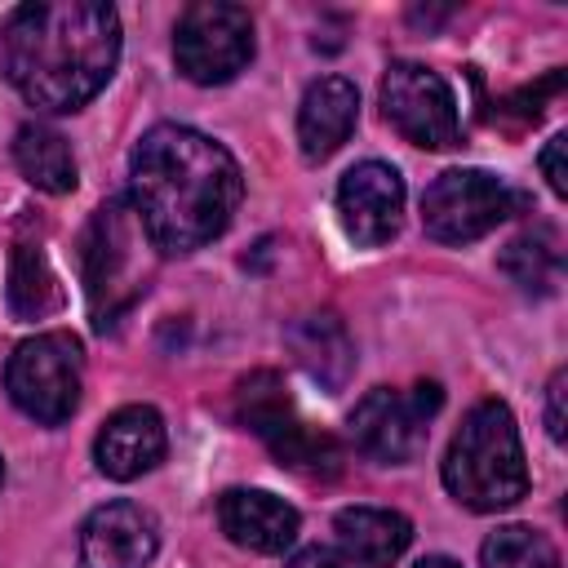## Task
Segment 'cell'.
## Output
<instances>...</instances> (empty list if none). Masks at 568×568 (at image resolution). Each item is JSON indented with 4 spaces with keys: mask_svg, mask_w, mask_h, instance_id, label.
Masks as SVG:
<instances>
[{
    "mask_svg": "<svg viewBox=\"0 0 568 568\" xmlns=\"http://www.w3.org/2000/svg\"><path fill=\"white\" fill-rule=\"evenodd\" d=\"M244 195L235 155L200 129L155 124L129 155V209L155 253H195L217 240Z\"/></svg>",
    "mask_w": 568,
    "mask_h": 568,
    "instance_id": "cell-1",
    "label": "cell"
},
{
    "mask_svg": "<svg viewBox=\"0 0 568 568\" xmlns=\"http://www.w3.org/2000/svg\"><path fill=\"white\" fill-rule=\"evenodd\" d=\"M120 62V18L102 0L22 4L4 22V75L49 115L80 111Z\"/></svg>",
    "mask_w": 568,
    "mask_h": 568,
    "instance_id": "cell-2",
    "label": "cell"
},
{
    "mask_svg": "<svg viewBox=\"0 0 568 568\" xmlns=\"http://www.w3.org/2000/svg\"><path fill=\"white\" fill-rule=\"evenodd\" d=\"M444 488L457 506L479 515L506 510L528 493L519 426L501 399H484L462 417L444 453Z\"/></svg>",
    "mask_w": 568,
    "mask_h": 568,
    "instance_id": "cell-3",
    "label": "cell"
},
{
    "mask_svg": "<svg viewBox=\"0 0 568 568\" xmlns=\"http://www.w3.org/2000/svg\"><path fill=\"white\" fill-rule=\"evenodd\" d=\"M235 417L271 448V457H275L280 466H288V470H297V475H306V479H333V475H342V466H346L342 444H337L333 435L315 430V426L297 413L293 395L284 390L280 373H271V368L248 373V377L235 386Z\"/></svg>",
    "mask_w": 568,
    "mask_h": 568,
    "instance_id": "cell-4",
    "label": "cell"
},
{
    "mask_svg": "<svg viewBox=\"0 0 568 568\" xmlns=\"http://www.w3.org/2000/svg\"><path fill=\"white\" fill-rule=\"evenodd\" d=\"M142 226L133 217V209H124L120 200L102 204L80 240V271H84V297L93 311V328H115V320L146 293V271L138 262L142 248Z\"/></svg>",
    "mask_w": 568,
    "mask_h": 568,
    "instance_id": "cell-5",
    "label": "cell"
},
{
    "mask_svg": "<svg viewBox=\"0 0 568 568\" xmlns=\"http://www.w3.org/2000/svg\"><path fill=\"white\" fill-rule=\"evenodd\" d=\"M84 351L71 333H36L4 364L9 399L40 426H62L80 408Z\"/></svg>",
    "mask_w": 568,
    "mask_h": 568,
    "instance_id": "cell-6",
    "label": "cell"
},
{
    "mask_svg": "<svg viewBox=\"0 0 568 568\" xmlns=\"http://www.w3.org/2000/svg\"><path fill=\"white\" fill-rule=\"evenodd\" d=\"M173 62L191 84H226L253 62V18L244 4L195 0L173 31Z\"/></svg>",
    "mask_w": 568,
    "mask_h": 568,
    "instance_id": "cell-7",
    "label": "cell"
},
{
    "mask_svg": "<svg viewBox=\"0 0 568 568\" xmlns=\"http://www.w3.org/2000/svg\"><path fill=\"white\" fill-rule=\"evenodd\" d=\"M519 204H524V195L510 191L497 173L448 169L422 195V226L439 244H470V240L488 235L497 222H506Z\"/></svg>",
    "mask_w": 568,
    "mask_h": 568,
    "instance_id": "cell-8",
    "label": "cell"
},
{
    "mask_svg": "<svg viewBox=\"0 0 568 568\" xmlns=\"http://www.w3.org/2000/svg\"><path fill=\"white\" fill-rule=\"evenodd\" d=\"M444 404V390L435 382H417L408 390H390V386H377L368 390L355 413H351V439L364 457L373 462H386V466H399L408 457L422 453L426 444V422L439 413Z\"/></svg>",
    "mask_w": 568,
    "mask_h": 568,
    "instance_id": "cell-9",
    "label": "cell"
},
{
    "mask_svg": "<svg viewBox=\"0 0 568 568\" xmlns=\"http://www.w3.org/2000/svg\"><path fill=\"white\" fill-rule=\"evenodd\" d=\"M382 115L395 124L399 138L426 151L457 146L462 115L448 80L422 62H390L382 80Z\"/></svg>",
    "mask_w": 568,
    "mask_h": 568,
    "instance_id": "cell-10",
    "label": "cell"
},
{
    "mask_svg": "<svg viewBox=\"0 0 568 568\" xmlns=\"http://www.w3.org/2000/svg\"><path fill=\"white\" fill-rule=\"evenodd\" d=\"M337 222L359 248H377L399 235L404 222V178L395 164L364 160L337 182Z\"/></svg>",
    "mask_w": 568,
    "mask_h": 568,
    "instance_id": "cell-11",
    "label": "cell"
},
{
    "mask_svg": "<svg viewBox=\"0 0 568 568\" xmlns=\"http://www.w3.org/2000/svg\"><path fill=\"white\" fill-rule=\"evenodd\" d=\"M160 524L138 501H106L80 528V568H151Z\"/></svg>",
    "mask_w": 568,
    "mask_h": 568,
    "instance_id": "cell-12",
    "label": "cell"
},
{
    "mask_svg": "<svg viewBox=\"0 0 568 568\" xmlns=\"http://www.w3.org/2000/svg\"><path fill=\"white\" fill-rule=\"evenodd\" d=\"M164 448H169L164 417L151 404H129L102 422L93 439V462L106 479H138L151 466H160Z\"/></svg>",
    "mask_w": 568,
    "mask_h": 568,
    "instance_id": "cell-13",
    "label": "cell"
},
{
    "mask_svg": "<svg viewBox=\"0 0 568 568\" xmlns=\"http://www.w3.org/2000/svg\"><path fill=\"white\" fill-rule=\"evenodd\" d=\"M217 524L235 546L257 550V555H280L297 541L302 519L284 497L266 488H226L217 497Z\"/></svg>",
    "mask_w": 568,
    "mask_h": 568,
    "instance_id": "cell-14",
    "label": "cell"
},
{
    "mask_svg": "<svg viewBox=\"0 0 568 568\" xmlns=\"http://www.w3.org/2000/svg\"><path fill=\"white\" fill-rule=\"evenodd\" d=\"M359 120V93L346 75H320L297 106V142L306 160H328Z\"/></svg>",
    "mask_w": 568,
    "mask_h": 568,
    "instance_id": "cell-15",
    "label": "cell"
},
{
    "mask_svg": "<svg viewBox=\"0 0 568 568\" xmlns=\"http://www.w3.org/2000/svg\"><path fill=\"white\" fill-rule=\"evenodd\" d=\"M284 346L293 351L302 373L315 377L324 390H342L351 382V373H355V342H351L346 324L333 311L297 315L284 328Z\"/></svg>",
    "mask_w": 568,
    "mask_h": 568,
    "instance_id": "cell-16",
    "label": "cell"
},
{
    "mask_svg": "<svg viewBox=\"0 0 568 568\" xmlns=\"http://www.w3.org/2000/svg\"><path fill=\"white\" fill-rule=\"evenodd\" d=\"M333 528H337L342 555L355 568H390L413 541V524L386 506H346L337 510Z\"/></svg>",
    "mask_w": 568,
    "mask_h": 568,
    "instance_id": "cell-17",
    "label": "cell"
},
{
    "mask_svg": "<svg viewBox=\"0 0 568 568\" xmlns=\"http://www.w3.org/2000/svg\"><path fill=\"white\" fill-rule=\"evenodd\" d=\"M13 164L18 173L36 186V191H49V195H67L75 191V155H71V142L49 129V124H22L18 138H13Z\"/></svg>",
    "mask_w": 568,
    "mask_h": 568,
    "instance_id": "cell-18",
    "label": "cell"
},
{
    "mask_svg": "<svg viewBox=\"0 0 568 568\" xmlns=\"http://www.w3.org/2000/svg\"><path fill=\"white\" fill-rule=\"evenodd\" d=\"M501 271L524 288V293H555L564 275V248L550 226H528L501 248Z\"/></svg>",
    "mask_w": 568,
    "mask_h": 568,
    "instance_id": "cell-19",
    "label": "cell"
},
{
    "mask_svg": "<svg viewBox=\"0 0 568 568\" xmlns=\"http://www.w3.org/2000/svg\"><path fill=\"white\" fill-rule=\"evenodd\" d=\"M62 306V284L36 244H18L9 262V311L18 320H44Z\"/></svg>",
    "mask_w": 568,
    "mask_h": 568,
    "instance_id": "cell-20",
    "label": "cell"
},
{
    "mask_svg": "<svg viewBox=\"0 0 568 568\" xmlns=\"http://www.w3.org/2000/svg\"><path fill=\"white\" fill-rule=\"evenodd\" d=\"M479 559L484 568H559V550L550 546V537L528 524H506L488 532V541L479 546Z\"/></svg>",
    "mask_w": 568,
    "mask_h": 568,
    "instance_id": "cell-21",
    "label": "cell"
},
{
    "mask_svg": "<svg viewBox=\"0 0 568 568\" xmlns=\"http://www.w3.org/2000/svg\"><path fill=\"white\" fill-rule=\"evenodd\" d=\"M564 151H568V138H564V133H555V138L546 142V151H541V173H546V182H550V191H555V195H568Z\"/></svg>",
    "mask_w": 568,
    "mask_h": 568,
    "instance_id": "cell-22",
    "label": "cell"
},
{
    "mask_svg": "<svg viewBox=\"0 0 568 568\" xmlns=\"http://www.w3.org/2000/svg\"><path fill=\"white\" fill-rule=\"evenodd\" d=\"M564 386H568V373L559 368V373L550 377V386H546V430H550L555 444H564V426H568V422H564V395H568Z\"/></svg>",
    "mask_w": 568,
    "mask_h": 568,
    "instance_id": "cell-23",
    "label": "cell"
},
{
    "mask_svg": "<svg viewBox=\"0 0 568 568\" xmlns=\"http://www.w3.org/2000/svg\"><path fill=\"white\" fill-rule=\"evenodd\" d=\"M288 568H355L342 550H328V546H306L288 559Z\"/></svg>",
    "mask_w": 568,
    "mask_h": 568,
    "instance_id": "cell-24",
    "label": "cell"
},
{
    "mask_svg": "<svg viewBox=\"0 0 568 568\" xmlns=\"http://www.w3.org/2000/svg\"><path fill=\"white\" fill-rule=\"evenodd\" d=\"M413 568H462L457 559H448V555H426V559H417Z\"/></svg>",
    "mask_w": 568,
    "mask_h": 568,
    "instance_id": "cell-25",
    "label": "cell"
},
{
    "mask_svg": "<svg viewBox=\"0 0 568 568\" xmlns=\"http://www.w3.org/2000/svg\"><path fill=\"white\" fill-rule=\"evenodd\" d=\"M0 484H4V462H0Z\"/></svg>",
    "mask_w": 568,
    "mask_h": 568,
    "instance_id": "cell-26",
    "label": "cell"
}]
</instances>
